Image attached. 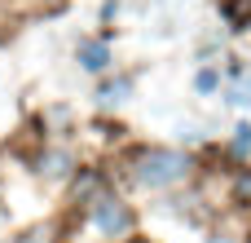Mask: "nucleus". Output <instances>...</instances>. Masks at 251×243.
I'll return each mask as SVG.
<instances>
[{
    "label": "nucleus",
    "instance_id": "1",
    "mask_svg": "<svg viewBox=\"0 0 251 243\" xmlns=\"http://www.w3.org/2000/svg\"><path fill=\"white\" fill-rule=\"evenodd\" d=\"M185 173H190V159H185L181 151H146V155H137V182L150 186V190L172 186V182H181Z\"/></svg>",
    "mask_w": 251,
    "mask_h": 243
},
{
    "label": "nucleus",
    "instance_id": "2",
    "mask_svg": "<svg viewBox=\"0 0 251 243\" xmlns=\"http://www.w3.org/2000/svg\"><path fill=\"white\" fill-rule=\"evenodd\" d=\"M97 226L106 235H128L132 230V213L124 204H115V199H97Z\"/></svg>",
    "mask_w": 251,
    "mask_h": 243
},
{
    "label": "nucleus",
    "instance_id": "3",
    "mask_svg": "<svg viewBox=\"0 0 251 243\" xmlns=\"http://www.w3.org/2000/svg\"><path fill=\"white\" fill-rule=\"evenodd\" d=\"M221 13H225L229 27H238V31H247V27H251V0H225Z\"/></svg>",
    "mask_w": 251,
    "mask_h": 243
},
{
    "label": "nucleus",
    "instance_id": "4",
    "mask_svg": "<svg viewBox=\"0 0 251 243\" xmlns=\"http://www.w3.org/2000/svg\"><path fill=\"white\" fill-rule=\"evenodd\" d=\"M79 62H84L88 71H106V62H110V49H106L101 40H93V44H84V49H79Z\"/></svg>",
    "mask_w": 251,
    "mask_h": 243
},
{
    "label": "nucleus",
    "instance_id": "5",
    "mask_svg": "<svg viewBox=\"0 0 251 243\" xmlns=\"http://www.w3.org/2000/svg\"><path fill=\"white\" fill-rule=\"evenodd\" d=\"M234 199H238V204H251V168H247V173H238V182H234Z\"/></svg>",
    "mask_w": 251,
    "mask_h": 243
},
{
    "label": "nucleus",
    "instance_id": "6",
    "mask_svg": "<svg viewBox=\"0 0 251 243\" xmlns=\"http://www.w3.org/2000/svg\"><path fill=\"white\" fill-rule=\"evenodd\" d=\"M199 89L212 93V89H216V71H203V75H199Z\"/></svg>",
    "mask_w": 251,
    "mask_h": 243
},
{
    "label": "nucleus",
    "instance_id": "7",
    "mask_svg": "<svg viewBox=\"0 0 251 243\" xmlns=\"http://www.w3.org/2000/svg\"><path fill=\"white\" fill-rule=\"evenodd\" d=\"M238 151H251V128H247V124L238 128Z\"/></svg>",
    "mask_w": 251,
    "mask_h": 243
}]
</instances>
